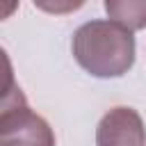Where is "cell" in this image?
<instances>
[{
	"instance_id": "5b68a950",
	"label": "cell",
	"mask_w": 146,
	"mask_h": 146,
	"mask_svg": "<svg viewBox=\"0 0 146 146\" xmlns=\"http://www.w3.org/2000/svg\"><path fill=\"white\" fill-rule=\"evenodd\" d=\"M36 9L46 11V14H55V16H64V14H73L78 11L87 0H32Z\"/></svg>"
},
{
	"instance_id": "277c9868",
	"label": "cell",
	"mask_w": 146,
	"mask_h": 146,
	"mask_svg": "<svg viewBox=\"0 0 146 146\" xmlns=\"http://www.w3.org/2000/svg\"><path fill=\"white\" fill-rule=\"evenodd\" d=\"M105 11L132 32L146 27V0H105Z\"/></svg>"
},
{
	"instance_id": "7a4b0ae2",
	"label": "cell",
	"mask_w": 146,
	"mask_h": 146,
	"mask_svg": "<svg viewBox=\"0 0 146 146\" xmlns=\"http://www.w3.org/2000/svg\"><path fill=\"white\" fill-rule=\"evenodd\" d=\"M0 146H55V132L43 116L25 103V96L7 73V89L0 112Z\"/></svg>"
},
{
	"instance_id": "3957f363",
	"label": "cell",
	"mask_w": 146,
	"mask_h": 146,
	"mask_svg": "<svg viewBox=\"0 0 146 146\" xmlns=\"http://www.w3.org/2000/svg\"><path fill=\"white\" fill-rule=\"evenodd\" d=\"M96 146H146V128L137 110L114 107L98 121Z\"/></svg>"
},
{
	"instance_id": "8992f818",
	"label": "cell",
	"mask_w": 146,
	"mask_h": 146,
	"mask_svg": "<svg viewBox=\"0 0 146 146\" xmlns=\"http://www.w3.org/2000/svg\"><path fill=\"white\" fill-rule=\"evenodd\" d=\"M2 18H9L11 16V11L16 9V5H18V0H2Z\"/></svg>"
},
{
	"instance_id": "6da1fadb",
	"label": "cell",
	"mask_w": 146,
	"mask_h": 146,
	"mask_svg": "<svg viewBox=\"0 0 146 146\" xmlns=\"http://www.w3.org/2000/svg\"><path fill=\"white\" fill-rule=\"evenodd\" d=\"M75 62L94 78H121L135 64L132 30L116 21H89L73 32Z\"/></svg>"
}]
</instances>
